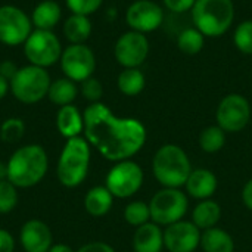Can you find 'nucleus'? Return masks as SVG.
Here are the masks:
<instances>
[{"instance_id": "obj_1", "label": "nucleus", "mask_w": 252, "mask_h": 252, "mask_svg": "<svg viewBox=\"0 0 252 252\" xmlns=\"http://www.w3.org/2000/svg\"><path fill=\"white\" fill-rule=\"evenodd\" d=\"M83 118L86 140L108 161L130 159L146 142V128L139 120L120 118L102 102L90 103Z\"/></svg>"}, {"instance_id": "obj_2", "label": "nucleus", "mask_w": 252, "mask_h": 252, "mask_svg": "<svg viewBox=\"0 0 252 252\" xmlns=\"http://www.w3.org/2000/svg\"><path fill=\"white\" fill-rule=\"evenodd\" d=\"M7 180L16 188L30 189L37 186L47 174L49 157L41 145L30 143L18 148L9 158Z\"/></svg>"}, {"instance_id": "obj_3", "label": "nucleus", "mask_w": 252, "mask_h": 252, "mask_svg": "<svg viewBox=\"0 0 252 252\" xmlns=\"http://www.w3.org/2000/svg\"><path fill=\"white\" fill-rule=\"evenodd\" d=\"M90 157V143L86 140V137L77 136L66 139L56 167L59 183L68 189L78 188L89 174Z\"/></svg>"}, {"instance_id": "obj_4", "label": "nucleus", "mask_w": 252, "mask_h": 252, "mask_svg": "<svg viewBox=\"0 0 252 252\" xmlns=\"http://www.w3.org/2000/svg\"><path fill=\"white\" fill-rule=\"evenodd\" d=\"M152 173L164 188L179 189L186 185L192 165L188 154L177 145H162L152 159Z\"/></svg>"}, {"instance_id": "obj_5", "label": "nucleus", "mask_w": 252, "mask_h": 252, "mask_svg": "<svg viewBox=\"0 0 252 252\" xmlns=\"http://www.w3.org/2000/svg\"><path fill=\"white\" fill-rule=\"evenodd\" d=\"M192 19L205 37H220L233 24L235 4L232 0H196Z\"/></svg>"}, {"instance_id": "obj_6", "label": "nucleus", "mask_w": 252, "mask_h": 252, "mask_svg": "<svg viewBox=\"0 0 252 252\" xmlns=\"http://www.w3.org/2000/svg\"><path fill=\"white\" fill-rule=\"evenodd\" d=\"M50 83L52 80L46 68L30 63L19 68L10 80V92L21 103L34 105L47 96Z\"/></svg>"}, {"instance_id": "obj_7", "label": "nucleus", "mask_w": 252, "mask_h": 252, "mask_svg": "<svg viewBox=\"0 0 252 252\" xmlns=\"http://www.w3.org/2000/svg\"><path fill=\"white\" fill-rule=\"evenodd\" d=\"M188 196L180 189L164 188L157 192L149 202L151 221L158 226L167 227L173 223L183 220L188 213Z\"/></svg>"}, {"instance_id": "obj_8", "label": "nucleus", "mask_w": 252, "mask_h": 252, "mask_svg": "<svg viewBox=\"0 0 252 252\" xmlns=\"http://www.w3.org/2000/svg\"><path fill=\"white\" fill-rule=\"evenodd\" d=\"M24 53L31 65L49 68L61 61L62 46L53 31L32 30V32L24 43Z\"/></svg>"}, {"instance_id": "obj_9", "label": "nucleus", "mask_w": 252, "mask_h": 252, "mask_svg": "<svg viewBox=\"0 0 252 252\" xmlns=\"http://www.w3.org/2000/svg\"><path fill=\"white\" fill-rule=\"evenodd\" d=\"M143 179L145 174L142 167L131 159H124L115 162L109 170L105 179V186L114 198L127 199L139 192L143 185Z\"/></svg>"}, {"instance_id": "obj_10", "label": "nucleus", "mask_w": 252, "mask_h": 252, "mask_svg": "<svg viewBox=\"0 0 252 252\" xmlns=\"http://www.w3.org/2000/svg\"><path fill=\"white\" fill-rule=\"evenodd\" d=\"M32 32L31 18L18 6H0V43L6 46H19L27 41Z\"/></svg>"}, {"instance_id": "obj_11", "label": "nucleus", "mask_w": 252, "mask_h": 252, "mask_svg": "<svg viewBox=\"0 0 252 252\" xmlns=\"http://www.w3.org/2000/svg\"><path fill=\"white\" fill-rule=\"evenodd\" d=\"M217 126L226 133L242 131L251 120V105L247 97L230 93L221 99L216 112Z\"/></svg>"}, {"instance_id": "obj_12", "label": "nucleus", "mask_w": 252, "mask_h": 252, "mask_svg": "<svg viewBox=\"0 0 252 252\" xmlns=\"http://www.w3.org/2000/svg\"><path fill=\"white\" fill-rule=\"evenodd\" d=\"M61 68L66 78L83 83L93 77L96 69V56L86 44H69L61 55Z\"/></svg>"}, {"instance_id": "obj_13", "label": "nucleus", "mask_w": 252, "mask_h": 252, "mask_svg": "<svg viewBox=\"0 0 252 252\" xmlns=\"http://www.w3.org/2000/svg\"><path fill=\"white\" fill-rule=\"evenodd\" d=\"M149 55V40L137 31H127L120 35L114 47L117 62L124 68H139Z\"/></svg>"}, {"instance_id": "obj_14", "label": "nucleus", "mask_w": 252, "mask_h": 252, "mask_svg": "<svg viewBox=\"0 0 252 252\" xmlns=\"http://www.w3.org/2000/svg\"><path fill=\"white\" fill-rule=\"evenodd\" d=\"M164 10L154 0H136L126 12L127 25L137 32L146 34L162 25Z\"/></svg>"}, {"instance_id": "obj_15", "label": "nucleus", "mask_w": 252, "mask_h": 252, "mask_svg": "<svg viewBox=\"0 0 252 252\" xmlns=\"http://www.w3.org/2000/svg\"><path fill=\"white\" fill-rule=\"evenodd\" d=\"M201 244V230L192 223L180 220L164 230V248L170 252H193Z\"/></svg>"}, {"instance_id": "obj_16", "label": "nucleus", "mask_w": 252, "mask_h": 252, "mask_svg": "<svg viewBox=\"0 0 252 252\" xmlns=\"http://www.w3.org/2000/svg\"><path fill=\"white\" fill-rule=\"evenodd\" d=\"M19 244L25 252H47L53 245V235L44 221L31 219L21 227Z\"/></svg>"}, {"instance_id": "obj_17", "label": "nucleus", "mask_w": 252, "mask_h": 252, "mask_svg": "<svg viewBox=\"0 0 252 252\" xmlns=\"http://www.w3.org/2000/svg\"><path fill=\"white\" fill-rule=\"evenodd\" d=\"M185 186L192 198L204 201V199H210L216 193L219 188V180L211 170L196 168L192 170Z\"/></svg>"}, {"instance_id": "obj_18", "label": "nucleus", "mask_w": 252, "mask_h": 252, "mask_svg": "<svg viewBox=\"0 0 252 252\" xmlns=\"http://www.w3.org/2000/svg\"><path fill=\"white\" fill-rule=\"evenodd\" d=\"M164 248V232L161 226L149 221L140 227H136L133 235L134 252H161Z\"/></svg>"}, {"instance_id": "obj_19", "label": "nucleus", "mask_w": 252, "mask_h": 252, "mask_svg": "<svg viewBox=\"0 0 252 252\" xmlns=\"http://www.w3.org/2000/svg\"><path fill=\"white\" fill-rule=\"evenodd\" d=\"M56 128L65 139H72L84 131L83 114L74 105L61 106L56 114Z\"/></svg>"}, {"instance_id": "obj_20", "label": "nucleus", "mask_w": 252, "mask_h": 252, "mask_svg": "<svg viewBox=\"0 0 252 252\" xmlns=\"http://www.w3.org/2000/svg\"><path fill=\"white\" fill-rule=\"evenodd\" d=\"M62 10L58 1L55 0H43L40 1L32 13H31V22L35 30H50L61 21Z\"/></svg>"}, {"instance_id": "obj_21", "label": "nucleus", "mask_w": 252, "mask_h": 252, "mask_svg": "<svg viewBox=\"0 0 252 252\" xmlns=\"http://www.w3.org/2000/svg\"><path fill=\"white\" fill-rule=\"evenodd\" d=\"M112 204H114V196L106 189V186L92 188L84 198V208L92 217L106 216L111 211Z\"/></svg>"}, {"instance_id": "obj_22", "label": "nucleus", "mask_w": 252, "mask_h": 252, "mask_svg": "<svg viewBox=\"0 0 252 252\" xmlns=\"http://www.w3.org/2000/svg\"><path fill=\"white\" fill-rule=\"evenodd\" d=\"M221 219V208L219 202L211 201V199H204L201 201L192 213V223L199 229V230H207L213 229L217 226V223Z\"/></svg>"}, {"instance_id": "obj_23", "label": "nucleus", "mask_w": 252, "mask_h": 252, "mask_svg": "<svg viewBox=\"0 0 252 252\" xmlns=\"http://www.w3.org/2000/svg\"><path fill=\"white\" fill-rule=\"evenodd\" d=\"M199 247L204 250V252H233L235 241L226 230L219 229L216 226L201 233Z\"/></svg>"}, {"instance_id": "obj_24", "label": "nucleus", "mask_w": 252, "mask_h": 252, "mask_svg": "<svg viewBox=\"0 0 252 252\" xmlns=\"http://www.w3.org/2000/svg\"><path fill=\"white\" fill-rule=\"evenodd\" d=\"M92 34V22L86 15L72 13L63 22V35L71 44H84Z\"/></svg>"}, {"instance_id": "obj_25", "label": "nucleus", "mask_w": 252, "mask_h": 252, "mask_svg": "<svg viewBox=\"0 0 252 252\" xmlns=\"http://www.w3.org/2000/svg\"><path fill=\"white\" fill-rule=\"evenodd\" d=\"M77 94H78V87L75 81L63 77L50 83L47 97L53 105H58L61 108L65 105H72Z\"/></svg>"}, {"instance_id": "obj_26", "label": "nucleus", "mask_w": 252, "mask_h": 252, "mask_svg": "<svg viewBox=\"0 0 252 252\" xmlns=\"http://www.w3.org/2000/svg\"><path fill=\"white\" fill-rule=\"evenodd\" d=\"M146 84L145 74L139 68H124L117 80L118 90L126 96H137Z\"/></svg>"}, {"instance_id": "obj_27", "label": "nucleus", "mask_w": 252, "mask_h": 252, "mask_svg": "<svg viewBox=\"0 0 252 252\" xmlns=\"http://www.w3.org/2000/svg\"><path fill=\"white\" fill-rule=\"evenodd\" d=\"M226 145V131L219 126H210L199 134V146L207 154L220 152Z\"/></svg>"}, {"instance_id": "obj_28", "label": "nucleus", "mask_w": 252, "mask_h": 252, "mask_svg": "<svg viewBox=\"0 0 252 252\" xmlns=\"http://www.w3.org/2000/svg\"><path fill=\"white\" fill-rule=\"evenodd\" d=\"M205 35L198 28H186L177 37V47L186 55H196L204 49Z\"/></svg>"}, {"instance_id": "obj_29", "label": "nucleus", "mask_w": 252, "mask_h": 252, "mask_svg": "<svg viewBox=\"0 0 252 252\" xmlns=\"http://www.w3.org/2000/svg\"><path fill=\"white\" fill-rule=\"evenodd\" d=\"M124 220L134 227H140L151 221L149 204L143 201H133L124 208Z\"/></svg>"}, {"instance_id": "obj_30", "label": "nucleus", "mask_w": 252, "mask_h": 252, "mask_svg": "<svg viewBox=\"0 0 252 252\" xmlns=\"http://www.w3.org/2000/svg\"><path fill=\"white\" fill-rule=\"evenodd\" d=\"M25 124L21 118H7L0 124V139L6 143H16L24 137Z\"/></svg>"}, {"instance_id": "obj_31", "label": "nucleus", "mask_w": 252, "mask_h": 252, "mask_svg": "<svg viewBox=\"0 0 252 252\" xmlns=\"http://www.w3.org/2000/svg\"><path fill=\"white\" fill-rule=\"evenodd\" d=\"M18 188L9 180L0 182V214L12 213L18 205Z\"/></svg>"}, {"instance_id": "obj_32", "label": "nucleus", "mask_w": 252, "mask_h": 252, "mask_svg": "<svg viewBox=\"0 0 252 252\" xmlns=\"http://www.w3.org/2000/svg\"><path fill=\"white\" fill-rule=\"evenodd\" d=\"M233 43L236 49L245 55H252V21L247 19L241 22L233 34Z\"/></svg>"}, {"instance_id": "obj_33", "label": "nucleus", "mask_w": 252, "mask_h": 252, "mask_svg": "<svg viewBox=\"0 0 252 252\" xmlns=\"http://www.w3.org/2000/svg\"><path fill=\"white\" fill-rule=\"evenodd\" d=\"M81 94H83L84 99L89 100L90 103L100 102V99H102V96H103L102 83H100L97 78H94V77L87 78L86 81L81 83Z\"/></svg>"}, {"instance_id": "obj_34", "label": "nucleus", "mask_w": 252, "mask_h": 252, "mask_svg": "<svg viewBox=\"0 0 252 252\" xmlns=\"http://www.w3.org/2000/svg\"><path fill=\"white\" fill-rule=\"evenodd\" d=\"M65 3L72 13L89 16L102 6L103 0H65Z\"/></svg>"}, {"instance_id": "obj_35", "label": "nucleus", "mask_w": 252, "mask_h": 252, "mask_svg": "<svg viewBox=\"0 0 252 252\" xmlns=\"http://www.w3.org/2000/svg\"><path fill=\"white\" fill-rule=\"evenodd\" d=\"M164 6L173 13H183L192 10L196 0H162Z\"/></svg>"}, {"instance_id": "obj_36", "label": "nucleus", "mask_w": 252, "mask_h": 252, "mask_svg": "<svg viewBox=\"0 0 252 252\" xmlns=\"http://www.w3.org/2000/svg\"><path fill=\"white\" fill-rule=\"evenodd\" d=\"M75 252H115V250L106 242L94 241V242H89V244L83 245L80 250H77Z\"/></svg>"}, {"instance_id": "obj_37", "label": "nucleus", "mask_w": 252, "mask_h": 252, "mask_svg": "<svg viewBox=\"0 0 252 252\" xmlns=\"http://www.w3.org/2000/svg\"><path fill=\"white\" fill-rule=\"evenodd\" d=\"M15 251V238L6 229H0V252Z\"/></svg>"}, {"instance_id": "obj_38", "label": "nucleus", "mask_w": 252, "mask_h": 252, "mask_svg": "<svg viewBox=\"0 0 252 252\" xmlns=\"http://www.w3.org/2000/svg\"><path fill=\"white\" fill-rule=\"evenodd\" d=\"M18 66L15 65V62H12V61H3V62H0V75L3 77V78H6L9 83H10V80L15 77V74L18 72Z\"/></svg>"}, {"instance_id": "obj_39", "label": "nucleus", "mask_w": 252, "mask_h": 252, "mask_svg": "<svg viewBox=\"0 0 252 252\" xmlns=\"http://www.w3.org/2000/svg\"><path fill=\"white\" fill-rule=\"evenodd\" d=\"M242 201L245 204V207L252 211V179L247 182V185L244 186V190H242Z\"/></svg>"}, {"instance_id": "obj_40", "label": "nucleus", "mask_w": 252, "mask_h": 252, "mask_svg": "<svg viewBox=\"0 0 252 252\" xmlns=\"http://www.w3.org/2000/svg\"><path fill=\"white\" fill-rule=\"evenodd\" d=\"M47 252H75L69 245H65V244H53L50 247V250Z\"/></svg>"}, {"instance_id": "obj_41", "label": "nucleus", "mask_w": 252, "mask_h": 252, "mask_svg": "<svg viewBox=\"0 0 252 252\" xmlns=\"http://www.w3.org/2000/svg\"><path fill=\"white\" fill-rule=\"evenodd\" d=\"M9 89H10V83H9L6 78H3V77L0 75V100L7 94Z\"/></svg>"}, {"instance_id": "obj_42", "label": "nucleus", "mask_w": 252, "mask_h": 252, "mask_svg": "<svg viewBox=\"0 0 252 252\" xmlns=\"http://www.w3.org/2000/svg\"><path fill=\"white\" fill-rule=\"evenodd\" d=\"M7 180V164L0 161V182Z\"/></svg>"}, {"instance_id": "obj_43", "label": "nucleus", "mask_w": 252, "mask_h": 252, "mask_svg": "<svg viewBox=\"0 0 252 252\" xmlns=\"http://www.w3.org/2000/svg\"><path fill=\"white\" fill-rule=\"evenodd\" d=\"M0 124H1V123H0Z\"/></svg>"}]
</instances>
